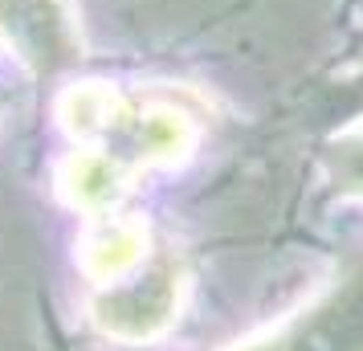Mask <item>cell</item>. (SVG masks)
Wrapping results in <instances>:
<instances>
[{"instance_id":"1","label":"cell","mask_w":363,"mask_h":351,"mask_svg":"<svg viewBox=\"0 0 363 351\" xmlns=\"http://www.w3.org/2000/svg\"><path fill=\"white\" fill-rule=\"evenodd\" d=\"M0 29L25 62H66L78 53V33L62 0H0Z\"/></svg>"},{"instance_id":"2","label":"cell","mask_w":363,"mask_h":351,"mask_svg":"<svg viewBox=\"0 0 363 351\" xmlns=\"http://www.w3.org/2000/svg\"><path fill=\"white\" fill-rule=\"evenodd\" d=\"M176 306V274H151L143 282H111V294L102 302V318L106 327H115L123 335H151L155 327H164V318Z\"/></svg>"},{"instance_id":"3","label":"cell","mask_w":363,"mask_h":351,"mask_svg":"<svg viewBox=\"0 0 363 351\" xmlns=\"http://www.w3.org/2000/svg\"><path fill=\"white\" fill-rule=\"evenodd\" d=\"M147 253V229L139 221H127V217H106L99 221L82 241V266L90 278L99 282H118L139 269Z\"/></svg>"},{"instance_id":"4","label":"cell","mask_w":363,"mask_h":351,"mask_svg":"<svg viewBox=\"0 0 363 351\" xmlns=\"http://www.w3.org/2000/svg\"><path fill=\"white\" fill-rule=\"evenodd\" d=\"M127 184H131V172L111 151H74L62 167V192L69 196V204L86 213L111 208L127 192Z\"/></svg>"},{"instance_id":"5","label":"cell","mask_w":363,"mask_h":351,"mask_svg":"<svg viewBox=\"0 0 363 351\" xmlns=\"http://www.w3.org/2000/svg\"><path fill=\"white\" fill-rule=\"evenodd\" d=\"M57 115L66 123L69 135L78 139H102L111 131H123L127 127V102L118 90L102 82H82V86H69L62 102H57Z\"/></svg>"},{"instance_id":"6","label":"cell","mask_w":363,"mask_h":351,"mask_svg":"<svg viewBox=\"0 0 363 351\" xmlns=\"http://www.w3.org/2000/svg\"><path fill=\"white\" fill-rule=\"evenodd\" d=\"M196 139L192 118L180 115L176 106H151L135 115V164H176L188 155Z\"/></svg>"}]
</instances>
